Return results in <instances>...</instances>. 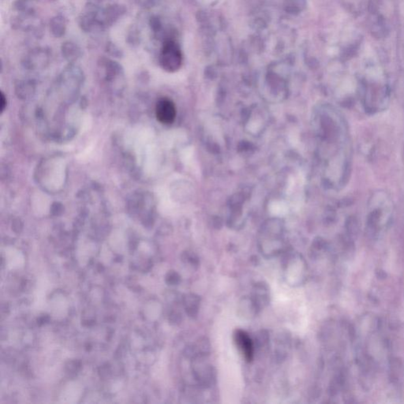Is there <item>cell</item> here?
I'll list each match as a JSON object with an SVG mask.
<instances>
[{
  "label": "cell",
  "mask_w": 404,
  "mask_h": 404,
  "mask_svg": "<svg viewBox=\"0 0 404 404\" xmlns=\"http://www.w3.org/2000/svg\"><path fill=\"white\" fill-rule=\"evenodd\" d=\"M181 51L175 41H167L163 44L160 55V66L169 72H175L182 65Z\"/></svg>",
  "instance_id": "obj_1"
},
{
  "label": "cell",
  "mask_w": 404,
  "mask_h": 404,
  "mask_svg": "<svg viewBox=\"0 0 404 404\" xmlns=\"http://www.w3.org/2000/svg\"><path fill=\"white\" fill-rule=\"evenodd\" d=\"M387 205V204H385ZM373 206V210L367 217L366 225L371 234H377L380 232L386 220L388 206Z\"/></svg>",
  "instance_id": "obj_2"
},
{
  "label": "cell",
  "mask_w": 404,
  "mask_h": 404,
  "mask_svg": "<svg viewBox=\"0 0 404 404\" xmlns=\"http://www.w3.org/2000/svg\"><path fill=\"white\" fill-rule=\"evenodd\" d=\"M156 115L163 124H172L176 117V105L167 98L160 99L156 105Z\"/></svg>",
  "instance_id": "obj_3"
},
{
  "label": "cell",
  "mask_w": 404,
  "mask_h": 404,
  "mask_svg": "<svg viewBox=\"0 0 404 404\" xmlns=\"http://www.w3.org/2000/svg\"><path fill=\"white\" fill-rule=\"evenodd\" d=\"M234 341L239 349L241 351L245 359L251 362L254 358V344L248 334L243 330H236L234 333Z\"/></svg>",
  "instance_id": "obj_4"
},
{
  "label": "cell",
  "mask_w": 404,
  "mask_h": 404,
  "mask_svg": "<svg viewBox=\"0 0 404 404\" xmlns=\"http://www.w3.org/2000/svg\"><path fill=\"white\" fill-rule=\"evenodd\" d=\"M254 304L257 309L260 308L263 304L268 302V288L266 285L262 284H258L255 286L254 290V298H253Z\"/></svg>",
  "instance_id": "obj_5"
},
{
  "label": "cell",
  "mask_w": 404,
  "mask_h": 404,
  "mask_svg": "<svg viewBox=\"0 0 404 404\" xmlns=\"http://www.w3.org/2000/svg\"><path fill=\"white\" fill-rule=\"evenodd\" d=\"M199 303H200V299L194 294H190L189 296L186 297L185 299V304H186V310H187L189 315L191 317L197 315Z\"/></svg>",
  "instance_id": "obj_6"
},
{
  "label": "cell",
  "mask_w": 404,
  "mask_h": 404,
  "mask_svg": "<svg viewBox=\"0 0 404 404\" xmlns=\"http://www.w3.org/2000/svg\"><path fill=\"white\" fill-rule=\"evenodd\" d=\"M65 21L64 18L62 17H56L53 18L51 22V28H52V32L54 35L56 37H61L62 34L65 32Z\"/></svg>",
  "instance_id": "obj_7"
},
{
  "label": "cell",
  "mask_w": 404,
  "mask_h": 404,
  "mask_svg": "<svg viewBox=\"0 0 404 404\" xmlns=\"http://www.w3.org/2000/svg\"><path fill=\"white\" fill-rule=\"evenodd\" d=\"M0 106H1V112H4V109H5L6 106H7V99H6L5 95L4 94V92H1V98H0Z\"/></svg>",
  "instance_id": "obj_8"
}]
</instances>
